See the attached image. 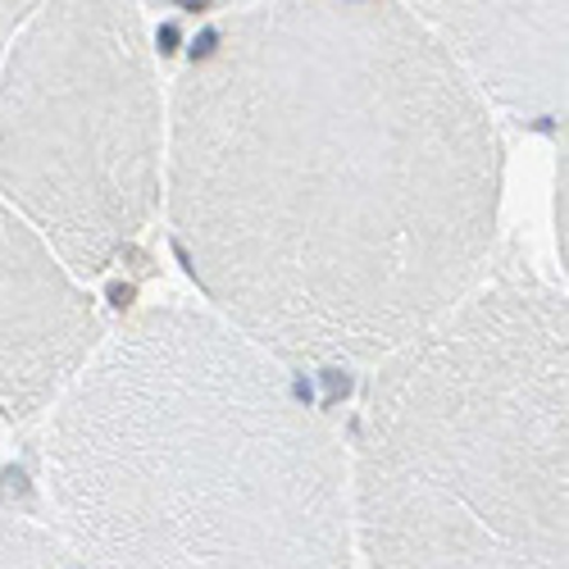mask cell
I'll list each match as a JSON object with an SVG mask.
<instances>
[{
    "label": "cell",
    "mask_w": 569,
    "mask_h": 569,
    "mask_svg": "<svg viewBox=\"0 0 569 569\" xmlns=\"http://www.w3.org/2000/svg\"><path fill=\"white\" fill-rule=\"evenodd\" d=\"M347 473L373 569H569V319L519 247L373 365Z\"/></svg>",
    "instance_id": "3"
},
{
    "label": "cell",
    "mask_w": 569,
    "mask_h": 569,
    "mask_svg": "<svg viewBox=\"0 0 569 569\" xmlns=\"http://www.w3.org/2000/svg\"><path fill=\"white\" fill-rule=\"evenodd\" d=\"M82 569H351V473L301 369L197 306L101 338L41 433Z\"/></svg>",
    "instance_id": "2"
},
{
    "label": "cell",
    "mask_w": 569,
    "mask_h": 569,
    "mask_svg": "<svg viewBox=\"0 0 569 569\" xmlns=\"http://www.w3.org/2000/svg\"><path fill=\"white\" fill-rule=\"evenodd\" d=\"M32 14V6H0V60H6L14 32L23 28V19Z\"/></svg>",
    "instance_id": "8"
},
{
    "label": "cell",
    "mask_w": 569,
    "mask_h": 569,
    "mask_svg": "<svg viewBox=\"0 0 569 569\" xmlns=\"http://www.w3.org/2000/svg\"><path fill=\"white\" fill-rule=\"evenodd\" d=\"M483 101L519 119L565 114V6H410Z\"/></svg>",
    "instance_id": "6"
},
{
    "label": "cell",
    "mask_w": 569,
    "mask_h": 569,
    "mask_svg": "<svg viewBox=\"0 0 569 569\" xmlns=\"http://www.w3.org/2000/svg\"><path fill=\"white\" fill-rule=\"evenodd\" d=\"M106 338L64 260L0 201V429L51 410Z\"/></svg>",
    "instance_id": "5"
},
{
    "label": "cell",
    "mask_w": 569,
    "mask_h": 569,
    "mask_svg": "<svg viewBox=\"0 0 569 569\" xmlns=\"http://www.w3.org/2000/svg\"><path fill=\"white\" fill-rule=\"evenodd\" d=\"M0 569H82V560L51 529L0 519Z\"/></svg>",
    "instance_id": "7"
},
{
    "label": "cell",
    "mask_w": 569,
    "mask_h": 569,
    "mask_svg": "<svg viewBox=\"0 0 569 569\" xmlns=\"http://www.w3.org/2000/svg\"><path fill=\"white\" fill-rule=\"evenodd\" d=\"M506 147L392 0H273L206 23L164 110L187 278L292 369L378 365L497 260Z\"/></svg>",
    "instance_id": "1"
},
{
    "label": "cell",
    "mask_w": 569,
    "mask_h": 569,
    "mask_svg": "<svg viewBox=\"0 0 569 569\" xmlns=\"http://www.w3.org/2000/svg\"><path fill=\"white\" fill-rule=\"evenodd\" d=\"M164 197V97L119 0L32 6L0 60V201L73 278L106 273Z\"/></svg>",
    "instance_id": "4"
}]
</instances>
